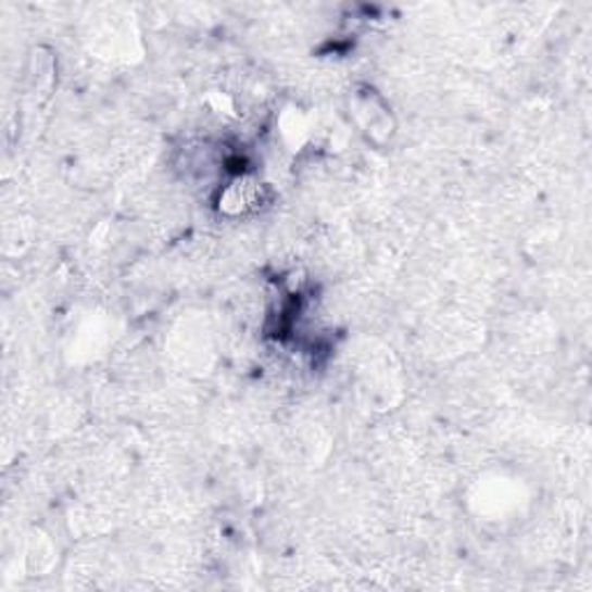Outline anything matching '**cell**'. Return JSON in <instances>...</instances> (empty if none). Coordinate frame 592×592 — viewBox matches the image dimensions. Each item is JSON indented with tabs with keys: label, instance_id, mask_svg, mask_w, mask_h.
Instances as JSON below:
<instances>
[{
	"label": "cell",
	"instance_id": "obj_1",
	"mask_svg": "<svg viewBox=\"0 0 592 592\" xmlns=\"http://www.w3.org/2000/svg\"><path fill=\"white\" fill-rule=\"evenodd\" d=\"M354 121L362 133L373 141H385L393 135V121L389 114V106L375 96L373 91L364 96H354L352 102Z\"/></svg>",
	"mask_w": 592,
	"mask_h": 592
}]
</instances>
